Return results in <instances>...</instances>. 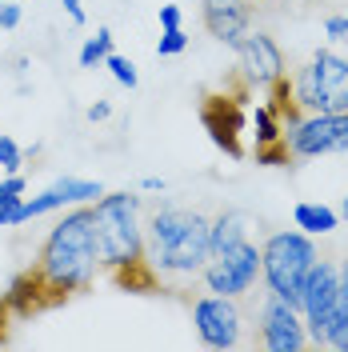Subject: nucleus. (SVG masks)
Wrapping results in <instances>:
<instances>
[{
    "label": "nucleus",
    "instance_id": "obj_1",
    "mask_svg": "<svg viewBox=\"0 0 348 352\" xmlns=\"http://www.w3.org/2000/svg\"><path fill=\"white\" fill-rule=\"evenodd\" d=\"M213 256V217L160 204L144 220V264L160 292H184L200 285V272Z\"/></svg>",
    "mask_w": 348,
    "mask_h": 352
},
{
    "label": "nucleus",
    "instance_id": "obj_2",
    "mask_svg": "<svg viewBox=\"0 0 348 352\" xmlns=\"http://www.w3.org/2000/svg\"><path fill=\"white\" fill-rule=\"evenodd\" d=\"M92 244L100 272L129 292H156V276L144 264V220L136 192H105L92 200Z\"/></svg>",
    "mask_w": 348,
    "mask_h": 352
},
{
    "label": "nucleus",
    "instance_id": "obj_3",
    "mask_svg": "<svg viewBox=\"0 0 348 352\" xmlns=\"http://www.w3.org/2000/svg\"><path fill=\"white\" fill-rule=\"evenodd\" d=\"M32 272L41 276L52 305H65L68 296L92 288L100 272L96 244H92V204H72V212H65L52 224V232L44 236L41 252L32 261Z\"/></svg>",
    "mask_w": 348,
    "mask_h": 352
},
{
    "label": "nucleus",
    "instance_id": "obj_4",
    "mask_svg": "<svg viewBox=\"0 0 348 352\" xmlns=\"http://www.w3.org/2000/svg\"><path fill=\"white\" fill-rule=\"evenodd\" d=\"M320 248L316 241L301 228H281L268 232L261 244V280L268 292H276L281 300L301 308V285H305L308 268L316 264Z\"/></svg>",
    "mask_w": 348,
    "mask_h": 352
},
{
    "label": "nucleus",
    "instance_id": "obj_5",
    "mask_svg": "<svg viewBox=\"0 0 348 352\" xmlns=\"http://www.w3.org/2000/svg\"><path fill=\"white\" fill-rule=\"evenodd\" d=\"M292 100L301 112H348V56L316 48L292 76Z\"/></svg>",
    "mask_w": 348,
    "mask_h": 352
},
{
    "label": "nucleus",
    "instance_id": "obj_6",
    "mask_svg": "<svg viewBox=\"0 0 348 352\" xmlns=\"http://www.w3.org/2000/svg\"><path fill=\"white\" fill-rule=\"evenodd\" d=\"M261 280V244L257 241H240L232 248H220L208 256L200 285L204 292H220V296H248Z\"/></svg>",
    "mask_w": 348,
    "mask_h": 352
},
{
    "label": "nucleus",
    "instance_id": "obj_7",
    "mask_svg": "<svg viewBox=\"0 0 348 352\" xmlns=\"http://www.w3.org/2000/svg\"><path fill=\"white\" fill-rule=\"evenodd\" d=\"M284 144L292 160H316L348 148V112H305L284 129Z\"/></svg>",
    "mask_w": 348,
    "mask_h": 352
},
{
    "label": "nucleus",
    "instance_id": "obj_8",
    "mask_svg": "<svg viewBox=\"0 0 348 352\" xmlns=\"http://www.w3.org/2000/svg\"><path fill=\"white\" fill-rule=\"evenodd\" d=\"M193 324L204 349H240L244 344V308H240V296H220V292L196 296Z\"/></svg>",
    "mask_w": 348,
    "mask_h": 352
},
{
    "label": "nucleus",
    "instance_id": "obj_9",
    "mask_svg": "<svg viewBox=\"0 0 348 352\" xmlns=\"http://www.w3.org/2000/svg\"><path fill=\"white\" fill-rule=\"evenodd\" d=\"M232 52H237V80L248 92H268V85H276L288 72L281 44L272 41L268 32H244L232 44Z\"/></svg>",
    "mask_w": 348,
    "mask_h": 352
},
{
    "label": "nucleus",
    "instance_id": "obj_10",
    "mask_svg": "<svg viewBox=\"0 0 348 352\" xmlns=\"http://www.w3.org/2000/svg\"><path fill=\"white\" fill-rule=\"evenodd\" d=\"M248 96H252V92L240 88L237 96L220 92V96H204V104H200V120H204V129L213 136V144H217L220 153H228L232 160H244L240 132L248 129V116H244V100H248Z\"/></svg>",
    "mask_w": 348,
    "mask_h": 352
},
{
    "label": "nucleus",
    "instance_id": "obj_11",
    "mask_svg": "<svg viewBox=\"0 0 348 352\" xmlns=\"http://www.w3.org/2000/svg\"><path fill=\"white\" fill-rule=\"evenodd\" d=\"M257 329H261V344L272 352H301L308 349V329L301 308L281 300L276 292H264L261 308H257Z\"/></svg>",
    "mask_w": 348,
    "mask_h": 352
},
{
    "label": "nucleus",
    "instance_id": "obj_12",
    "mask_svg": "<svg viewBox=\"0 0 348 352\" xmlns=\"http://www.w3.org/2000/svg\"><path fill=\"white\" fill-rule=\"evenodd\" d=\"M336 285H340V264L316 256V264L308 268L305 285H301V316L308 329V344H325V312L336 296Z\"/></svg>",
    "mask_w": 348,
    "mask_h": 352
},
{
    "label": "nucleus",
    "instance_id": "obj_13",
    "mask_svg": "<svg viewBox=\"0 0 348 352\" xmlns=\"http://www.w3.org/2000/svg\"><path fill=\"white\" fill-rule=\"evenodd\" d=\"M200 21L208 28V36H217L220 44L232 48L252 24V0H204Z\"/></svg>",
    "mask_w": 348,
    "mask_h": 352
},
{
    "label": "nucleus",
    "instance_id": "obj_14",
    "mask_svg": "<svg viewBox=\"0 0 348 352\" xmlns=\"http://www.w3.org/2000/svg\"><path fill=\"white\" fill-rule=\"evenodd\" d=\"M325 344L336 352L348 349V261L340 264V285H336V296L325 312Z\"/></svg>",
    "mask_w": 348,
    "mask_h": 352
},
{
    "label": "nucleus",
    "instance_id": "obj_15",
    "mask_svg": "<svg viewBox=\"0 0 348 352\" xmlns=\"http://www.w3.org/2000/svg\"><path fill=\"white\" fill-rule=\"evenodd\" d=\"M248 224H252V217H248V212H240V208L217 212V217H213V252L248 241Z\"/></svg>",
    "mask_w": 348,
    "mask_h": 352
},
{
    "label": "nucleus",
    "instance_id": "obj_16",
    "mask_svg": "<svg viewBox=\"0 0 348 352\" xmlns=\"http://www.w3.org/2000/svg\"><path fill=\"white\" fill-rule=\"evenodd\" d=\"M292 220H296V228L308 232V236H325V232H332V228L340 224V212H332L328 204H312V200H305V204L292 208Z\"/></svg>",
    "mask_w": 348,
    "mask_h": 352
},
{
    "label": "nucleus",
    "instance_id": "obj_17",
    "mask_svg": "<svg viewBox=\"0 0 348 352\" xmlns=\"http://www.w3.org/2000/svg\"><path fill=\"white\" fill-rule=\"evenodd\" d=\"M56 188H61V197H65L68 204H92L96 197H105L100 180H80V176H61Z\"/></svg>",
    "mask_w": 348,
    "mask_h": 352
},
{
    "label": "nucleus",
    "instance_id": "obj_18",
    "mask_svg": "<svg viewBox=\"0 0 348 352\" xmlns=\"http://www.w3.org/2000/svg\"><path fill=\"white\" fill-rule=\"evenodd\" d=\"M109 52H112V28H96V36H88L85 48H80V68L105 65Z\"/></svg>",
    "mask_w": 348,
    "mask_h": 352
},
{
    "label": "nucleus",
    "instance_id": "obj_19",
    "mask_svg": "<svg viewBox=\"0 0 348 352\" xmlns=\"http://www.w3.org/2000/svg\"><path fill=\"white\" fill-rule=\"evenodd\" d=\"M252 136H257V144H272V140H284V124L276 120V112L268 109V104H261V109L252 112Z\"/></svg>",
    "mask_w": 348,
    "mask_h": 352
},
{
    "label": "nucleus",
    "instance_id": "obj_20",
    "mask_svg": "<svg viewBox=\"0 0 348 352\" xmlns=\"http://www.w3.org/2000/svg\"><path fill=\"white\" fill-rule=\"evenodd\" d=\"M105 68L112 72V80H116L120 88H136V85H140V76H136V65H132L129 56H120L116 48H112L109 56H105Z\"/></svg>",
    "mask_w": 348,
    "mask_h": 352
},
{
    "label": "nucleus",
    "instance_id": "obj_21",
    "mask_svg": "<svg viewBox=\"0 0 348 352\" xmlns=\"http://www.w3.org/2000/svg\"><path fill=\"white\" fill-rule=\"evenodd\" d=\"M257 164L264 168H288L292 164V153L284 140H272V144H257Z\"/></svg>",
    "mask_w": 348,
    "mask_h": 352
},
{
    "label": "nucleus",
    "instance_id": "obj_22",
    "mask_svg": "<svg viewBox=\"0 0 348 352\" xmlns=\"http://www.w3.org/2000/svg\"><path fill=\"white\" fill-rule=\"evenodd\" d=\"M21 164H24V148L12 136L0 132V168H4V173H21Z\"/></svg>",
    "mask_w": 348,
    "mask_h": 352
},
{
    "label": "nucleus",
    "instance_id": "obj_23",
    "mask_svg": "<svg viewBox=\"0 0 348 352\" xmlns=\"http://www.w3.org/2000/svg\"><path fill=\"white\" fill-rule=\"evenodd\" d=\"M188 48V36H184V28H164V36L156 41V56H180Z\"/></svg>",
    "mask_w": 348,
    "mask_h": 352
},
{
    "label": "nucleus",
    "instance_id": "obj_24",
    "mask_svg": "<svg viewBox=\"0 0 348 352\" xmlns=\"http://www.w3.org/2000/svg\"><path fill=\"white\" fill-rule=\"evenodd\" d=\"M325 32H328V41L332 44H348V16H328Z\"/></svg>",
    "mask_w": 348,
    "mask_h": 352
},
{
    "label": "nucleus",
    "instance_id": "obj_25",
    "mask_svg": "<svg viewBox=\"0 0 348 352\" xmlns=\"http://www.w3.org/2000/svg\"><path fill=\"white\" fill-rule=\"evenodd\" d=\"M17 24H21V4L0 0V28H17Z\"/></svg>",
    "mask_w": 348,
    "mask_h": 352
},
{
    "label": "nucleus",
    "instance_id": "obj_26",
    "mask_svg": "<svg viewBox=\"0 0 348 352\" xmlns=\"http://www.w3.org/2000/svg\"><path fill=\"white\" fill-rule=\"evenodd\" d=\"M85 116L92 120V124H100V120H109V116H112V104H109V100H96V104H88Z\"/></svg>",
    "mask_w": 348,
    "mask_h": 352
},
{
    "label": "nucleus",
    "instance_id": "obj_27",
    "mask_svg": "<svg viewBox=\"0 0 348 352\" xmlns=\"http://www.w3.org/2000/svg\"><path fill=\"white\" fill-rule=\"evenodd\" d=\"M61 4H65V12H68V21H72V24H85L88 21V12H85V4H80V0H61Z\"/></svg>",
    "mask_w": 348,
    "mask_h": 352
},
{
    "label": "nucleus",
    "instance_id": "obj_28",
    "mask_svg": "<svg viewBox=\"0 0 348 352\" xmlns=\"http://www.w3.org/2000/svg\"><path fill=\"white\" fill-rule=\"evenodd\" d=\"M160 28H180V8L176 4H164L160 8Z\"/></svg>",
    "mask_w": 348,
    "mask_h": 352
},
{
    "label": "nucleus",
    "instance_id": "obj_29",
    "mask_svg": "<svg viewBox=\"0 0 348 352\" xmlns=\"http://www.w3.org/2000/svg\"><path fill=\"white\" fill-rule=\"evenodd\" d=\"M8 324H12V316H8V308H4V300H0V344L8 340Z\"/></svg>",
    "mask_w": 348,
    "mask_h": 352
},
{
    "label": "nucleus",
    "instance_id": "obj_30",
    "mask_svg": "<svg viewBox=\"0 0 348 352\" xmlns=\"http://www.w3.org/2000/svg\"><path fill=\"white\" fill-rule=\"evenodd\" d=\"M140 188H144V192H164V180H160V176H144Z\"/></svg>",
    "mask_w": 348,
    "mask_h": 352
},
{
    "label": "nucleus",
    "instance_id": "obj_31",
    "mask_svg": "<svg viewBox=\"0 0 348 352\" xmlns=\"http://www.w3.org/2000/svg\"><path fill=\"white\" fill-rule=\"evenodd\" d=\"M345 217H348V197H345Z\"/></svg>",
    "mask_w": 348,
    "mask_h": 352
},
{
    "label": "nucleus",
    "instance_id": "obj_32",
    "mask_svg": "<svg viewBox=\"0 0 348 352\" xmlns=\"http://www.w3.org/2000/svg\"><path fill=\"white\" fill-rule=\"evenodd\" d=\"M252 4H261V0H252Z\"/></svg>",
    "mask_w": 348,
    "mask_h": 352
},
{
    "label": "nucleus",
    "instance_id": "obj_33",
    "mask_svg": "<svg viewBox=\"0 0 348 352\" xmlns=\"http://www.w3.org/2000/svg\"><path fill=\"white\" fill-rule=\"evenodd\" d=\"M345 352H348V349H345Z\"/></svg>",
    "mask_w": 348,
    "mask_h": 352
}]
</instances>
